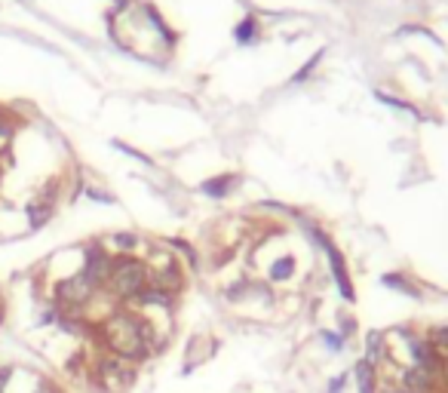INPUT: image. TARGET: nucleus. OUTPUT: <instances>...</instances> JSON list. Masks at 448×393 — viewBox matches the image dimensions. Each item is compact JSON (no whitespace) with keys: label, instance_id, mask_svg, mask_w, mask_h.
<instances>
[{"label":"nucleus","instance_id":"nucleus-13","mask_svg":"<svg viewBox=\"0 0 448 393\" xmlns=\"http://www.w3.org/2000/svg\"><path fill=\"white\" fill-rule=\"evenodd\" d=\"M34 393H65L59 384H55L52 378H37V384H34Z\"/></svg>","mask_w":448,"mask_h":393},{"label":"nucleus","instance_id":"nucleus-5","mask_svg":"<svg viewBox=\"0 0 448 393\" xmlns=\"http://www.w3.org/2000/svg\"><path fill=\"white\" fill-rule=\"evenodd\" d=\"M323 246H325V252H329L332 274H335V283H338V289H341V298H344V301H357V292H353V283H350V277H347V265H344V255L332 246L329 240H325Z\"/></svg>","mask_w":448,"mask_h":393},{"label":"nucleus","instance_id":"nucleus-8","mask_svg":"<svg viewBox=\"0 0 448 393\" xmlns=\"http://www.w3.org/2000/svg\"><path fill=\"white\" fill-rule=\"evenodd\" d=\"M292 277H295V258L292 255H283L270 265V279H274V283H286V279H292Z\"/></svg>","mask_w":448,"mask_h":393},{"label":"nucleus","instance_id":"nucleus-17","mask_svg":"<svg viewBox=\"0 0 448 393\" xmlns=\"http://www.w3.org/2000/svg\"><path fill=\"white\" fill-rule=\"evenodd\" d=\"M439 384H442V390L448 393V357L442 360V369H439Z\"/></svg>","mask_w":448,"mask_h":393},{"label":"nucleus","instance_id":"nucleus-9","mask_svg":"<svg viewBox=\"0 0 448 393\" xmlns=\"http://www.w3.org/2000/svg\"><path fill=\"white\" fill-rule=\"evenodd\" d=\"M427 341L433 344V350L439 353V357H448V326H433L430 332H424Z\"/></svg>","mask_w":448,"mask_h":393},{"label":"nucleus","instance_id":"nucleus-19","mask_svg":"<svg viewBox=\"0 0 448 393\" xmlns=\"http://www.w3.org/2000/svg\"><path fill=\"white\" fill-rule=\"evenodd\" d=\"M6 311V301H4V289H0V314Z\"/></svg>","mask_w":448,"mask_h":393},{"label":"nucleus","instance_id":"nucleus-3","mask_svg":"<svg viewBox=\"0 0 448 393\" xmlns=\"http://www.w3.org/2000/svg\"><path fill=\"white\" fill-rule=\"evenodd\" d=\"M99 295V289L89 283L83 274H74L68 279H62L52 292V304L59 311H86L89 301Z\"/></svg>","mask_w":448,"mask_h":393},{"label":"nucleus","instance_id":"nucleus-6","mask_svg":"<svg viewBox=\"0 0 448 393\" xmlns=\"http://www.w3.org/2000/svg\"><path fill=\"white\" fill-rule=\"evenodd\" d=\"M366 362H371L375 369H381L384 362L390 360V353H387V332H378V329H371L366 335V357H362Z\"/></svg>","mask_w":448,"mask_h":393},{"label":"nucleus","instance_id":"nucleus-7","mask_svg":"<svg viewBox=\"0 0 448 393\" xmlns=\"http://www.w3.org/2000/svg\"><path fill=\"white\" fill-rule=\"evenodd\" d=\"M353 381H357L359 393H378V381H381V369H375L371 362L359 360L353 366Z\"/></svg>","mask_w":448,"mask_h":393},{"label":"nucleus","instance_id":"nucleus-15","mask_svg":"<svg viewBox=\"0 0 448 393\" xmlns=\"http://www.w3.org/2000/svg\"><path fill=\"white\" fill-rule=\"evenodd\" d=\"M13 375H16V369H13V366H0V390H6V387H9Z\"/></svg>","mask_w":448,"mask_h":393},{"label":"nucleus","instance_id":"nucleus-12","mask_svg":"<svg viewBox=\"0 0 448 393\" xmlns=\"http://www.w3.org/2000/svg\"><path fill=\"white\" fill-rule=\"evenodd\" d=\"M228 184H230V179H228V175H221V179L203 184V191H206L209 196H224V188H228Z\"/></svg>","mask_w":448,"mask_h":393},{"label":"nucleus","instance_id":"nucleus-16","mask_svg":"<svg viewBox=\"0 0 448 393\" xmlns=\"http://www.w3.org/2000/svg\"><path fill=\"white\" fill-rule=\"evenodd\" d=\"M347 378H350V375H335V378L329 381V393H341L344 384H347Z\"/></svg>","mask_w":448,"mask_h":393},{"label":"nucleus","instance_id":"nucleus-11","mask_svg":"<svg viewBox=\"0 0 448 393\" xmlns=\"http://www.w3.org/2000/svg\"><path fill=\"white\" fill-rule=\"evenodd\" d=\"M320 338H323V344H325V348H329L332 353H341L344 344H347V338H341V332H329V329L320 332Z\"/></svg>","mask_w":448,"mask_h":393},{"label":"nucleus","instance_id":"nucleus-14","mask_svg":"<svg viewBox=\"0 0 448 393\" xmlns=\"http://www.w3.org/2000/svg\"><path fill=\"white\" fill-rule=\"evenodd\" d=\"M378 393H412V390H405L403 384H396V381H384V378H381L378 381Z\"/></svg>","mask_w":448,"mask_h":393},{"label":"nucleus","instance_id":"nucleus-10","mask_svg":"<svg viewBox=\"0 0 448 393\" xmlns=\"http://www.w3.org/2000/svg\"><path fill=\"white\" fill-rule=\"evenodd\" d=\"M384 283H387V286H393L396 292H405V295H412V298H421V292H418V289L408 283V279L396 277V274H387V277H384Z\"/></svg>","mask_w":448,"mask_h":393},{"label":"nucleus","instance_id":"nucleus-4","mask_svg":"<svg viewBox=\"0 0 448 393\" xmlns=\"http://www.w3.org/2000/svg\"><path fill=\"white\" fill-rule=\"evenodd\" d=\"M111 267H114V255H111L105 246L92 243V246L83 249V267H80V274L86 277L89 283L99 289V292H101V289H105V283H108Z\"/></svg>","mask_w":448,"mask_h":393},{"label":"nucleus","instance_id":"nucleus-2","mask_svg":"<svg viewBox=\"0 0 448 393\" xmlns=\"http://www.w3.org/2000/svg\"><path fill=\"white\" fill-rule=\"evenodd\" d=\"M135 378H138V366L114 357V353L99 350L89 360V384L99 387L101 393H126L135 384Z\"/></svg>","mask_w":448,"mask_h":393},{"label":"nucleus","instance_id":"nucleus-18","mask_svg":"<svg viewBox=\"0 0 448 393\" xmlns=\"http://www.w3.org/2000/svg\"><path fill=\"white\" fill-rule=\"evenodd\" d=\"M249 28H252V22H242V28H240V40H246V37H249Z\"/></svg>","mask_w":448,"mask_h":393},{"label":"nucleus","instance_id":"nucleus-1","mask_svg":"<svg viewBox=\"0 0 448 393\" xmlns=\"http://www.w3.org/2000/svg\"><path fill=\"white\" fill-rule=\"evenodd\" d=\"M147 283H151V265H147V261L133 258V255H117L105 289L117 298L120 304H129V307H133V301H135L138 295H142V289H145Z\"/></svg>","mask_w":448,"mask_h":393}]
</instances>
